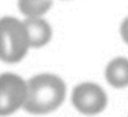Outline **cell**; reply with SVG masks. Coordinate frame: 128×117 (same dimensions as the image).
Here are the masks:
<instances>
[{"instance_id": "obj_1", "label": "cell", "mask_w": 128, "mask_h": 117, "mask_svg": "<svg viewBox=\"0 0 128 117\" xmlns=\"http://www.w3.org/2000/svg\"><path fill=\"white\" fill-rule=\"evenodd\" d=\"M66 96V84L59 76L40 73L28 80V96L24 110L30 114H48L55 112Z\"/></svg>"}, {"instance_id": "obj_5", "label": "cell", "mask_w": 128, "mask_h": 117, "mask_svg": "<svg viewBox=\"0 0 128 117\" xmlns=\"http://www.w3.org/2000/svg\"><path fill=\"white\" fill-rule=\"evenodd\" d=\"M24 24L26 28L30 48H42L50 43L52 37V28L43 17L25 18Z\"/></svg>"}, {"instance_id": "obj_4", "label": "cell", "mask_w": 128, "mask_h": 117, "mask_svg": "<svg viewBox=\"0 0 128 117\" xmlns=\"http://www.w3.org/2000/svg\"><path fill=\"white\" fill-rule=\"evenodd\" d=\"M72 105L81 114L96 116L108 106V95L102 87L95 83H80L73 88Z\"/></svg>"}, {"instance_id": "obj_6", "label": "cell", "mask_w": 128, "mask_h": 117, "mask_svg": "<svg viewBox=\"0 0 128 117\" xmlns=\"http://www.w3.org/2000/svg\"><path fill=\"white\" fill-rule=\"evenodd\" d=\"M105 78L109 86L117 90L128 87V58L116 56L105 68Z\"/></svg>"}, {"instance_id": "obj_3", "label": "cell", "mask_w": 128, "mask_h": 117, "mask_svg": "<svg viewBox=\"0 0 128 117\" xmlns=\"http://www.w3.org/2000/svg\"><path fill=\"white\" fill-rule=\"evenodd\" d=\"M28 96V81L15 73L0 74V117L14 114Z\"/></svg>"}, {"instance_id": "obj_7", "label": "cell", "mask_w": 128, "mask_h": 117, "mask_svg": "<svg viewBox=\"0 0 128 117\" xmlns=\"http://www.w3.org/2000/svg\"><path fill=\"white\" fill-rule=\"evenodd\" d=\"M51 7L52 0H18V8L25 18H40Z\"/></svg>"}, {"instance_id": "obj_8", "label": "cell", "mask_w": 128, "mask_h": 117, "mask_svg": "<svg viewBox=\"0 0 128 117\" xmlns=\"http://www.w3.org/2000/svg\"><path fill=\"white\" fill-rule=\"evenodd\" d=\"M120 34H121L122 42L128 46V17L121 22V26H120Z\"/></svg>"}, {"instance_id": "obj_2", "label": "cell", "mask_w": 128, "mask_h": 117, "mask_svg": "<svg viewBox=\"0 0 128 117\" xmlns=\"http://www.w3.org/2000/svg\"><path fill=\"white\" fill-rule=\"evenodd\" d=\"M29 39L24 21L14 17L0 18V61L17 64L26 56Z\"/></svg>"}]
</instances>
